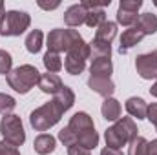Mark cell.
I'll list each match as a JSON object with an SVG mask.
<instances>
[{"instance_id":"6da1fadb","label":"cell","mask_w":157,"mask_h":155,"mask_svg":"<svg viewBox=\"0 0 157 155\" xmlns=\"http://www.w3.org/2000/svg\"><path fill=\"white\" fill-rule=\"evenodd\" d=\"M66 128L71 131L75 144H78V146H82L86 150H93L99 144V133L95 131L93 120L86 112H77L70 119Z\"/></svg>"},{"instance_id":"7a4b0ae2","label":"cell","mask_w":157,"mask_h":155,"mask_svg":"<svg viewBox=\"0 0 157 155\" xmlns=\"http://www.w3.org/2000/svg\"><path fill=\"white\" fill-rule=\"evenodd\" d=\"M104 137H106V146L108 148L121 150L122 146L130 144L137 137V126H135L132 117H122V119L115 120L113 126H110L106 130Z\"/></svg>"},{"instance_id":"3957f363","label":"cell","mask_w":157,"mask_h":155,"mask_svg":"<svg viewBox=\"0 0 157 155\" xmlns=\"http://www.w3.org/2000/svg\"><path fill=\"white\" fill-rule=\"evenodd\" d=\"M6 78H7L9 88H13L17 93L24 95V93H28L35 84H39L40 73H39V70H37L35 66L24 64V66H18V68L11 70Z\"/></svg>"},{"instance_id":"277c9868","label":"cell","mask_w":157,"mask_h":155,"mask_svg":"<svg viewBox=\"0 0 157 155\" xmlns=\"http://www.w3.org/2000/svg\"><path fill=\"white\" fill-rule=\"evenodd\" d=\"M62 113H64V110H62L55 100H49V102H46L44 106L37 108L35 112H31V115H29V124H31L33 130H37V131H46V130H49L51 126H55V124L60 120Z\"/></svg>"},{"instance_id":"5b68a950","label":"cell","mask_w":157,"mask_h":155,"mask_svg":"<svg viewBox=\"0 0 157 155\" xmlns=\"http://www.w3.org/2000/svg\"><path fill=\"white\" fill-rule=\"evenodd\" d=\"M82 37L78 35L75 29H51L48 33V51L53 53H60V51H70L71 47H75L77 44L82 42Z\"/></svg>"},{"instance_id":"8992f818","label":"cell","mask_w":157,"mask_h":155,"mask_svg":"<svg viewBox=\"0 0 157 155\" xmlns=\"http://www.w3.org/2000/svg\"><path fill=\"white\" fill-rule=\"evenodd\" d=\"M31 24V17L24 11H6L0 20V35L2 37H18Z\"/></svg>"},{"instance_id":"52a82bcc","label":"cell","mask_w":157,"mask_h":155,"mask_svg":"<svg viewBox=\"0 0 157 155\" xmlns=\"http://www.w3.org/2000/svg\"><path fill=\"white\" fill-rule=\"evenodd\" d=\"M0 133L4 137V141L15 148L22 146L26 142V131H24V126H22V120L18 115H4L0 120Z\"/></svg>"},{"instance_id":"ba28073f","label":"cell","mask_w":157,"mask_h":155,"mask_svg":"<svg viewBox=\"0 0 157 155\" xmlns=\"http://www.w3.org/2000/svg\"><path fill=\"white\" fill-rule=\"evenodd\" d=\"M90 59V44H86L84 40L77 44L75 47H71L66 55L64 60V68L70 75H80L86 68V60Z\"/></svg>"},{"instance_id":"9c48e42d","label":"cell","mask_w":157,"mask_h":155,"mask_svg":"<svg viewBox=\"0 0 157 155\" xmlns=\"http://www.w3.org/2000/svg\"><path fill=\"white\" fill-rule=\"evenodd\" d=\"M143 7V0H121L117 9V22L122 26H133L137 22V13Z\"/></svg>"},{"instance_id":"30bf717a","label":"cell","mask_w":157,"mask_h":155,"mask_svg":"<svg viewBox=\"0 0 157 155\" xmlns=\"http://www.w3.org/2000/svg\"><path fill=\"white\" fill-rule=\"evenodd\" d=\"M135 70L137 73L146 80L157 78V49L152 53H144L139 55L135 59Z\"/></svg>"},{"instance_id":"8fae6325","label":"cell","mask_w":157,"mask_h":155,"mask_svg":"<svg viewBox=\"0 0 157 155\" xmlns=\"http://www.w3.org/2000/svg\"><path fill=\"white\" fill-rule=\"evenodd\" d=\"M86 7V20L84 24L88 28H99L102 22H106V13H104V6H110V0L97 4V2H80Z\"/></svg>"},{"instance_id":"7c38bea8","label":"cell","mask_w":157,"mask_h":155,"mask_svg":"<svg viewBox=\"0 0 157 155\" xmlns=\"http://www.w3.org/2000/svg\"><path fill=\"white\" fill-rule=\"evenodd\" d=\"M144 39V33L141 29H137L135 26H132L130 29H126L121 37V46H119V51L121 53H128L133 46H137L141 40Z\"/></svg>"},{"instance_id":"4fadbf2b","label":"cell","mask_w":157,"mask_h":155,"mask_svg":"<svg viewBox=\"0 0 157 155\" xmlns=\"http://www.w3.org/2000/svg\"><path fill=\"white\" fill-rule=\"evenodd\" d=\"M88 88L93 89L95 93L110 99L115 91V84L112 82V78H102V77H90L88 80Z\"/></svg>"},{"instance_id":"5bb4252c","label":"cell","mask_w":157,"mask_h":155,"mask_svg":"<svg viewBox=\"0 0 157 155\" xmlns=\"http://www.w3.org/2000/svg\"><path fill=\"white\" fill-rule=\"evenodd\" d=\"M86 7L82 6V4H73V6H70L68 9H66V13H64V22L70 26V28H78V26H82L84 24V20H86Z\"/></svg>"},{"instance_id":"9a60e30c","label":"cell","mask_w":157,"mask_h":155,"mask_svg":"<svg viewBox=\"0 0 157 155\" xmlns=\"http://www.w3.org/2000/svg\"><path fill=\"white\" fill-rule=\"evenodd\" d=\"M126 112L132 117H135L137 120H141V119H146L148 115V104L141 97H130L126 100Z\"/></svg>"},{"instance_id":"2e32d148","label":"cell","mask_w":157,"mask_h":155,"mask_svg":"<svg viewBox=\"0 0 157 155\" xmlns=\"http://www.w3.org/2000/svg\"><path fill=\"white\" fill-rule=\"evenodd\" d=\"M62 86H64V84H62L60 77H59V75H55V73H44V75H40L39 88L44 91V93L55 95Z\"/></svg>"},{"instance_id":"e0dca14e","label":"cell","mask_w":157,"mask_h":155,"mask_svg":"<svg viewBox=\"0 0 157 155\" xmlns=\"http://www.w3.org/2000/svg\"><path fill=\"white\" fill-rule=\"evenodd\" d=\"M90 73H91V77L110 78L112 73H113V64H112L110 59H97V60H91Z\"/></svg>"},{"instance_id":"ac0fdd59","label":"cell","mask_w":157,"mask_h":155,"mask_svg":"<svg viewBox=\"0 0 157 155\" xmlns=\"http://www.w3.org/2000/svg\"><path fill=\"white\" fill-rule=\"evenodd\" d=\"M133 26H135L137 29H141V31L144 33V37H146V35H154L157 31V17L152 15V13H143V15L137 17V22H135Z\"/></svg>"},{"instance_id":"d6986e66","label":"cell","mask_w":157,"mask_h":155,"mask_svg":"<svg viewBox=\"0 0 157 155\" xmlns=\"http://www.w3.org/2000/svg\"><path fill=\"white\" fill-rule=\"evenodd\" d=\"M112 57V46L108 42L93 39L90 42V59L97 60V59H110Z\"/></svg>"},{"instance_id":"ffe728a7","label":"cell","mask_w":157,"mask_h":155,"mask_svg":"<svg viewBox=\"0 0 157 155\" xmlns=\"http://www.w3.org/2000/svg\"><path fill=\"white\" fill-rule=\"evenodd\" d=\"M53 100L64 110V112H68L73 104H75V93H73V89L71 88H68V86H62L55 95H53Z\"/></svg>"},{"instance_id":"44dd1931","label":"cell","mask_w":157,"mask_h":155,"mask_svg":"<svg viewBox=\"0 0 157 155\" xmlns=\"http://www.w3.org/2000/svg\"><path fill=\"white\" fill-rule=\"evenodd\" d=\"M55 146H57L55 137H51V135H48V133L39 135V137L35 139V142H33V148H35V152H37L39 155L51 153V152L55 150Z\"/></svg>"},{"instance_id":"7402d4cb","label":"cell","mask_w":157,"mask_h":155,"mask_svg":"<svg viewBox=\"0 0 157 155\" xmlns=\"http://www.w3.org/2000/svg\"><path fill=\"white\" fill-rule=\"evenodd\" d=\"M101 112H102V117L106 120H119L121 119V104L113 97L104 99V102L101 106Z\"/></svg>"},{"instance_id":"603a6c76","label":"cell","mask_w":157,"mask_h":155,"mask_svg":"<svg viewBox=\"0 0 157 155\" xmlns=\"http://www.w3.org/2000/svg\"><path fill=\"white\" fill-rule=\"evenodd\" d=\"M117 37V24L115 22H102L99 28H97V33H95V39L97 40H102V42H112V40Z\"/></svg>"},{"instance_id":"cb8c5ba5","label":"cell","mask_w":157,"mask_h":155,"mask_svg":"<svg viewBox=\"0 0 157 155\" xmlns=\"http://www.w3.org/2000/svg\"><path fill=\"white\" fill-rule=\"evenodd\" d=\"M42 62H44V66H46L48 73H57V71H60V70H62V59H60V55H59V53L48 51V53L44 55Z\"/></svg>"},{"instance_id":"d4e9b609","label":"cell","mask_w":157,"mask_h":155,"mask_svg":"<svg viewBox=\"0 0 157 155\" xmlns=\"http://www.w3.org/2000/svg\"><path fill=\"white\" fill-rule=\"evenodd\" d=\"M42 40H44V33L40 29H33L26 37V49L29 53H39L40 47H42Z\"/></svg>"},{"instance_id":"484cf974","label":"cell","mask_w":157,"mask_h":155,"mask_svg":"<svg viewBox=\"0 0 157 155\" xmlns=\"http://www.w3.org/2000/svg\"><path fill=\"white\" fill-rule=\"evenodd\" d=\"M128 155H148V141L144 137H135L132 142H130V150Z\"/></svg>"},{"instance_id":"4316f807","label":"cell","mask_w":157,"mask_h":155,"mask_svg":"<svg viewBox=\"0 0 157 155\" xmlns=\"http://www.w3.org/2000/svg\"><path fill=\"white\" fill-rule=\"evenodd\" d=\"M17 102L11 95H6V93H0V113L2 115H9L13 110H15Z\"/></svg>"},{"instance_id":"83f0119b","label":"cell","mask_w":157,"mask_h":155,"mask_svg":"<svg viewBox=\"0 0 157 155\" xmlns=\"http://www.w3.org/2000/svg\"><path fill=\"white\" fill-rule=\"evenodd\" d=\"M11 64H13V59L11 55L6 51V49H0V75H6L11 71Z\"/></svg>"},{"instance_id":"f1b7e54d","label":"cell","mask_w":157,"mask_h":155,"mask_svg":"<svg viewBox=\"0 0 157 155\" xmlns=\"http://www.w3.org/2000/svg\"><path fill=\"white\" fill-rule=\"evenodd\" d=\"M0 155H20V152H18L15 146H11V144H7L6 141H2V142H0Z\"/></svg>"},{"instance_id":"f546056e","label":"cell","mask_w":157,"mask_h":155,"mask_svg":"<svg viewBox=\"0 0 157 155\" xmlns=\"http://www.w3.org/2000/svg\"><path fill=\"white\" fill-rule=\"evenodd\" d=\"M146 119L157 128V102H154L152 106H148V115H146Z\"/></svg>"},{"instance_id":"4dcf8cb0","label":"cell","mask_w":157,"mask_h":155,"mask_svg":"<svg viewBox=\"0 0 157 155\" xmlns=\"http://www.w3.org/2000/svg\"><path fill=\"white\" fill-rule=\"evenodd\" d=\"M68 155H90V150H86L78 144H73V146L68 148Z\"/></svg>"},{"instance_id":"1f68e13d","label":"cell","mask_w":157,"mask_h":155,"mask_svg":"<svg viewBox=\"0 0 157 155\" xmlns=\"http://www.w3.org/2000/svg\"><path fill=\"white\" fill-rule=\"evenodd\" d=\"M101 155H124V153H122L121 150H113V148H108V146H106V148L101 152Z\"/></svg>"},{"instance_id":"d6a6232c","label":"cell","mask_w":157,"mask_h":155,"mask_svg":"<svg viewBox=\"0 0 157 155\" xmlns=\"http://www.w3.org/2000/svg\"><path fill=\"white\" fill-rule=\"evenodd\" d=\"M148 155H157V139L148 142Z\"/></svg>"},{"instance_id":"836d02e7","label":"cell","mask_w":157,"mask_h":155,"mask_svg":"<svg viewBox=\"0 0 157 155\" xmlns=\"http://www.w3.org/2000/svg\"><path fill=\"white\" fill-rule=\"evenodd\" d=\"M39 6L42 7V9H57L60 4L59 2H53V4H46V2H39Z\"/></svg>"},{"instance_id":"e575fe53","label":"cell","mask_w":157,"mask_h":155,"mask_svg":"<svg viewBox=\"0 0 157 155\" xmlns=\"http://www.w3.org/2000/svg\"><path fill=\"white\" fill-rule=\"evenodd\" d=\"M150 93H152L154 97H157V78H155V82L152 84V88H150Z\"/></svg>"},{"instance_id":"d590c367","label":"cell","mask_w":157,"mask_h":155,"mask_svg":"<svg viewBox=\"0 0 157 155\" xmlns=\"http://www.w3.org/2000/svg\"><path fill=\"white\" fill-rule=\"evenodd\" d=\"M6 15V7H4V2L0 0V20H2V17Z\"/></svg>"},{"instance_id":"8d00e7d4","label":"cell","mask_w":157,"mask_h":155,"mask_svg":"<svg viewBox=\"0 0 157 155\" xmlns=\"http://www.w3.org/2000/svg\"><path fill=\"white\" fill-rule=\"evenodd\" d=\"M154 4H155V6H157V0H155V2H154Z\"/></svg>"},{"instance_id":"74e56055","label":"cell","mask_w":157,"mask_h":155,"mask_svg":"<svg viewBox=\"0 0 157 155\" xmlns=\"http://www.w3.org/2000/svg\"><path fill=\"white\" fill-rule=\"evenodd\" d=\"M155 130H157V128H155Z\"/></svg>"}]
</instances>
